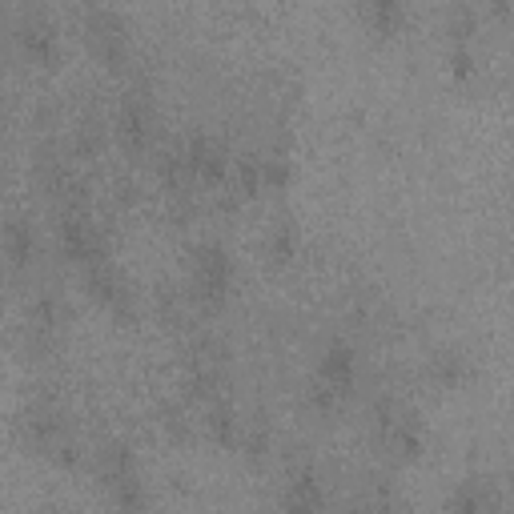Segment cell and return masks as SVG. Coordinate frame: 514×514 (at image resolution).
<instances>
[{
	"instance_id": "cell-1",
	"label": "cell",
	"mask_w": 514,
	"mask_h": 514,
	"mask_svg": "<svg viewBox=\"0 0 514 514\" xmlns=\"http://www.w3.org/2000/svg\"><path fill=\"white\" fill-rule=\"evenodd\" d=\"M189 270H193V294L201 302H221L233 286V257L217 241H205V245L193 249Z\"/></svg>"
},
{
	"instance_id": "cell-2",
	"label": "cell",
	"mask_w": 514,
	"mask_h": 514,
	"mask_svg": "<svg viewBox=\"0 0 514 514\" xmlns=\"http://www.w3.org/2000/svg\"><path fill=\"white\" fill-rule=\"evenodd\" d=\"M350 382H354V350L346 342H334L318 366V402L330 406L338 394L350 390Z\"/></svg>"
},
{
	"instance_id": "cell-3",
	"label": "cell",
	"mask_w": 514,
	"mask_h": 514,
	"mask_svg": "<svg viewBox=\"0 0 514 514\" xmlns=\"http://www.w3.org/2000/svg\"><path fill=\"white\" fill-rule=\"evenodd\" d=\"M89 41H93V49H97L109 65H117V61L125 57V45H129L125 21H121L117 13H105V9L89 13Z\"/></svg>"
},
{
	"instance_id": "cell-4",
	"label": "cell",
	"mask_w": 514,
	"mask_h": 514,
	"mask_svg": "<svg viewBox=\"0 0 514 514\" xmlns=\"http://www.w3.org/2000/svg\"><path fill=\"white\" fill-rule=\"evenodd\" d=\"M0 249H5V257L13 266H25L29 257H33V229H29V221H9L5 229H0Z\"/></svg>"
},
{
	"instance_id": "cell-5",
	"label": "cell",
	"mask_w": 514,
	"mask_h": 514,
	"mask_svg": "<svg viewBox=\"0 0 514 514\" xmlns=\"http://www.w3.org/2000/svg\"><path fill=\"white\" fill-rule=\"evenodd\" d=\"M21 37H25V49L33 57H41V61H53L57 57V29L45 17H29L25 29H21Z\"/></svg>"
},
{
	"instance_id": "cell-6",
	"label": "cell",
	"mask_w": 514,
	"mask_h": 514,
	"mask_svg": "<svg viewBox=\"0 0 514 514\" xmlns=\"http://www.w3.org/2000/svg\"><path fill=\"white\" fill-rule=\"evenodd\" d=\"M121 137L133 149H141L149 141V113H145L141 101H125V109H121Z\"/></svg>"
},
{
	"instance_id": "cell-7",
	"label": "cell",
	"mask_w": 514,
	"mask_h": 514,
	"mask_svg": "<svg viewBox=\"0 0 514 514\" xmlns=\"http://www.w3.org/2000/svg\"><path fill=\"white\" fill-rule=\"evenodd\" d=\"M434 370H438V378H442V382H450V386H454V382H462V378H466V358H462L458 350H442V354L434 358Z\"/></svg>"
},
{
	"instance_id": "cell-8",
	"label": "cell",
	"mask_w": 514,
	"mask_h": 514,
	"mask_svg": "<svg viewBox=\"0 0 514 514\" xmlns=\"http://www.w3.org/2000/svg\"><path fill=\"white\" fill-rule=\"evenodd\" d=\"M446 514H482V494L474 486H458L454 498L446 502Z\"/></svg>"
},
{
	"instance_id": "cell-9",
	"label": "cell",
	"mask_w": 514,
	"mask_h": 514,
	"mask_svg": "<svg viewBox=\"0 0 514 514\" xmlns=\"http://www.w3.org/2000/svg\"><path fill=\"white\" fill-rule=\"evenodd\" d=\"M370 17L382 33H390L398 21H402V5H394V0H378V5H370Z\"/></svg>"
},
{
	"instance_id": "cell-10",
	"label": "cell",
	"mask_w": 514,
	"mask_h": 514,
	"mask_svg": "<svg viewBox=\"0 0 514 514\" xmlns=\"http://www.w3.org/2000/svg\"><path fill=\"white\" fill-rule=\"evenodd\" d=\"M294 249H298V229L290 221H282L278 233H274V257H290Z\"/></svg>"
},
{
	"instance_id": "cell-11",
	"label": "cell",
	"mask_w": 514,
	"mask_h": 514,
	"mask_svg": "<svg viewBox=\"0 0 514 514\" xmlns=\"http://www.w3.org/2000/svg\"><path fill=\"white\" fill-rule=\"evenodd\" d=\"M450 65H454V73H458V77H470V65H474V57H470V49H466V41H458V49H454V57H450Z\"/></svg>"
}]
</instances>
